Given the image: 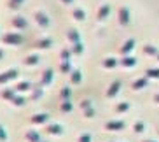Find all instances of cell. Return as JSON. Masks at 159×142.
<instances>
[{
  "instance_id": "22",
  "label": "cell",
  "mask_w": 159,
  "mask_h": 142,
  "mask_svg": "<svg viewBox=\"0 0 159 142\" xmlns=\"http://www.w3.org/2000/svg\"><path fill=\"white\" fill-rule=\"evenodd\" d=\"M60 56H61V62H70V49H61L60 53Z\"/></svg>"
},
{
  "instance_id": "19",
  "label": "cell",
  "mask_w": 159,
  "mask_h": 142,
  "mask_svg": "<svg viewBox=\"0 0 159 142\" xmlns=\"http://www.w3.org/2000/svg\"><path fill=\"white\" fill-rule=\"evenodd\" d=\"M72 16H74V18L77 19V21H82V19L86 18V12H84V9H79V7H77V9H74Z\"/></svg>"
},
{
  "instance_id": "30",
  "label": "cell",
  "mask_w": 159,
  "mask_h": 142,
  "mask_svg": "<svg viewBox=\"0 0 159 142\" xmlns=\"http://www.w3.org/2000/svg\"><path fill=\"white\" fill-rule=\"evenodd\" d=\"M147 54H156L157 53V49H156V46H145V49H143Z\"/></svg>"
},
{
  "instance_id": "31",
  "label": "cell",
  "mask_w": 159,
  "mask_h": 142,
  "mask_svg": "<svg viewBox=\"0 0 159 142\" xmlns=\"http://www.w3.org/2000/svg\"><path fill=\"white\" fill-rule=\"evenodd\" d=\"M145 83H147L145 79H138V81H135V83H133V88H135V90H136V88H143Z\"/></svg>"
},
{
  "instance_id": "33",
  "label": "cell",
  "mask_w": 159,
  "mask_h": 142,
  "mask_svg": "<svg viewBox=\"0 0 159 142\" xmlns=\"http://www.w3.org/2000/svg\"><path fill=\"white\" fill-rule=\"evenodd\" d=\"M103 65H105V67H114V65H116V60H114V58H107V60L103 62Z\"/></svg>"
},
{
  "instance_id": "2",
  "label": "cell",
  "mask_w": 159,
  "mask_h": 142,
  "mask_svg": "<svg viewBox=\"0 0 159 142\" xmlns=\"http://www.w3.org/2000/svg\"><path fill=\"white\" fill-rule=\"evenodd\" d=\"M33 19H35V23H37L40 28H47V26L51 25V19H49V16H47L44 11H37V12H33Z\"/></svg>"
},
{
  "instance_id": "14",
  "label": "cell",
  "mask_w": 159,
  "mask_h": 142,
  "mask_svg": "<svg viewBox=\"0 0 159 142\" xmlns=\"http://www.w3.org/2000/svg\"><path fill=\"white\" fill-rule=\"evenodd\" d=\"M108 12H110V5L103 4L102 7H100V11H98V19H100V21H103V19L108 16Z\"/></svg>"
},
{
  "instance_id": "5",
  "label": "cell",
  "mask_w": 159,
  "mask_h": 142,
  "mask_svg": "<svg viewBox=\"0 0 159 142\" xmlns=\"http://www.w3.org/2000/svg\"><path fill=\"white\" fill-rule=\"evenodd\" d=\"M52 83V69H46L42 72V77H40V84L42 86H47Z\"/></svg>"
},
{
  "instance_id": "13",
  "label": "cell",
  "mask_w": 159,
  "mask_h": 142,
  "mask_svg": "<svg viewBox=\"0 0 159 142\" xmlns=\"http://www.w3.org/2000/svg\"><path fill=\"white\" fill-rule=\"evenodd\" d=\"M14 90L18 91V93H25V91L32 90V84H30L28 81H21V83H18V84L14 86Z\"/></svg>"
},
{
  "instance_id": "7",
  "label": "cell",
  "mask_w": 159,
  "mask_h": 142,
  "mask_svg": "<svg viewBox=\"0 0 159 142\" xmlns=\"http://www.w3.org/2000/svg\"><path fill=\"white\" fill-rule=\"evenodd\" d=\"M16 93H18V91H16L14 88H4V90L0 91V97L4 100H7V102H11V100L16 97Z\"/></svg>"
},
{
  "instance_id": "10",
  "label": "cell",
  "mask_w": 159,
  "mask_h": 142,
  "mask_svg": "<svg viewBox=\"0 0 159 142\" xmlns=\"http://www.w3.org/2000/svg\"><path fill=\"white\" fill-rule=\"evenodd\" d=\"M39 62H40L39 54H28V56H25V60H23V63L26 67H35V65H39Z\"/></svg>"
},
{
  "instance_id": "3",
  "label": "cell",
  "mask_w": 159,
  "mask_h": 142,
  "mask_svg": "<svg viewBox=\"0 0 159 142\" xmlns=\"http://www.w3.org/2000/svg\"><path fill=\"white\" fill-rule=\"evenodd\" d=\"M19 72L16 70V69H7V70L0 72V84H7V83H11V81H14L16 77H18Z\"/></svg>"
},
{
  "instance_id": "35",
  "label": "cell",
  "mask_w": 159,
  "mask_h": 142,
  "mask_svg": "<svg viewBox=\"0 0 159 142\" xmlns=\"http://www.w3.org/2000/svg\"><path fill=\"white\" fill-rule=\"evenodd\" d=\"M4 58V49H0V60Z\"/></svg>"
},
{
  "instance_id": "36",
  "label": "cell",
  "mask_w": 159,
  "mask_h": 142,
  "mask_svg": "<svg viewBox=\"0 0 159 142\" xmlns=\"http://www.w3.org/2000/svg\"><path fill=\"white\" fill-rule=\"evenodd\" d=\"M40 142H46V140H40Z\"/></svg>"
},
{
  "instance_id": "25",
  "label": "cell",
  "mask_w": 159,
  "mask_h": 142,
  "mask_svg": "<svg viewBox=\"0 0 159 142\" xmlns=\"http://www.w3.org/2000/svg\"><path fill=\"white\" fill-rule=\"evenodd\" d=\"M61 111H63V112H70V111H72L70 100H63V102H61Z\"/></svg>"
},
{
  "instance_id": "27",
  "label": "cell",
  "mask_w": 159,
  "mask_h": 142,
  "mask_svg": "<svg viewBox=\"0 0 159 142\" xmlns=\"http://www.w3.org/2000/svg\"><path fill=\"white\" fill-rule=\"evenodd\" d=\"M119 86H121V83L119 81H116V83H112V86H110V90H108V95L112 97V95L117 93V90H119Z\"/></svg>"
},
{
  "instance_id": "28",
  "label": "cell",
  "mask_w": 159,
  "mask_h": 142,
  "mask_svg": "<svg viewBox=\"0 0 159 142\" xmlns=\"http://www.w3.org/2000/svg\"><path fill=\"white\" fill-rule=\"evenodd\" d=\"M7 140V130H5L4 125H0V142H5Z\"/></svg>"
},
{
  "instance_id": "4",
  "label": "cell",
  "mask_w": 159,
  "mask_h": 142,
  "mask_svg": "<svg viewBox=\"0 0 159 142\" xmlns=\"http://www.w3.org/2000/svg\"><path fill=\"white\" fill-rule=\"evenodd\" d=\"M11 26L14 30H25L28 26V21H26L25 16H14V18L11 19Z\"/></svg>"
},
{
  "instance_id": "17",
  "label": "cell",
  "mask_w": 159,
  "mask_h": 142,
  "mask_svg": "<svg viewBox=\"0 0 159 142\" xmlns=\"http://www.w3.org/2000/svg\"><path fill=\"white\" fill-rule=\"evenodd\" d=\"M30 91H32V93H30V100H39L44 95L42 88H39V86H37V88H32Z\"/></svg>"
},
{
  "instance_id": "24",
  "label": "cell",
  "mask_w": 159,
  "mask_h": 142,
  "mask_svg": "<svg viewBox=\"0 0 159 142\" xmlns=\"http://www.w3.org/2000/svg\"><path fill=\"white\" fill-rule=\"evenodd\" d=\"M70 93H72V91H70V88H66V86H65V88H61L60 97H61L63 100H68V98H70Z\"/></svg>"
},
{
  "instance_id": "11",
  "label": "cell",
  "mask_w": 159,
  "mask_h": 142,
  "mask_svg": "<svg viewBox=\"0 0 159 142\" xmlns=\"http://www.w3.org/2000/svg\"><path fill=\"white\" fill-rule=\"evenodd\" d=\"M66 39L70 40L72 44H75V42H80V35H79V32L75 28H70L68 32H66Z\"/></svg>"
},
{
  "instance_id": "15",
  "label": "cell",
  "mask_w": 159,
  "mask_h": 142,
  "mask_svg": "<svg viewBox=\"0 0 159 142\" xmlns=\"http://www.w3.org/2000/svg\"><path fill=\"white\" fill-rule=\"evenodd\" d=\"M11 104L14 105V107H23V105L26 104V98H25L23 95H16L14 98L11 100Z\"/></svg>"
},
{
  "instance_id": "1",
  "label": "cell",
  "mask_w": 159,
  "mask_h": 142,
  "mask_svg": "<svg viewBox=\"0 0 159 142\" xmlns=\"http://www.w3.org/2000/svg\"><path fill=\"white\" fill-rule=\"evenodd\" d=\"M2 42L7 44V46H19L23 42V37L18 32H7L5 35H2Z\"/></svg>"
},
{
  "instance_id": "20",
  "label": "cell",
  "mask_w": 159,
  "mask_h": 142,
  "mask_svg": "<svg viewBox=\"0 0 159 142\" xmlns=\"http://www.w3.org/2000/svg\"><path fill=\"white\" fill-rule=\"evenodd\" d=\"M60 70L63 72V74H72V65H70V62H61Z\"/></svg>"
},
{
  "instance_id": "23",
  "label": "cell",
  "mask_w": 159,
  "mask_h": 142,
  "mask_svg": "<svg viewBox=\"0 0 159 142\" xmlns=\"http://www.w3.org/2000/svg\"><path fill=\"white\" fill-rule=\"evenodd\" d=\"M70 79H72V83H74V84H77V83H80L82 76H80L79 70H74V72H72V76H70Z\"/></svg>"
},
{
  "instance_id": "6",
  "label": "cell",
  "mask_w": 159,
  "mask_h": 142,
  "mask_svg": "<svg viewBox=\"0 0 159 142\" xmlns=\"http://www.w3.org/2000/svg\"><path fill=\"white\" fill-rule=\"evenodd\" d=\"M119 23L121 25L129 23V11H128V7H119Z\"/></svg>"
},
{
  "instance_id": "32",
  "label": "cell",
  "mask_w": 159,
  "mask_h": 142,
  "mask_svg": "<svg viewBox=\"0 0 159 142\" xmlns=\"http://www.w3.org/2000/svg\"><path fill=\"white\" fill-rule=\"evenodd\" d=\"M147 76L149 77H159V70L157 69H149V70H147Z\"/></svg>"
},
{
  "instance_id": "18",
  "label": "cell",
  "mask_w": 159,
  "mask_h": 142,
  "mask_svg": "<svg viewBox=\"0 0 159 142\" xmlns=\"http://www.w3.org/2000/svg\"><path fill=\"white\" fill-rule=\"evenodd\" d=\"M23 4H25V0H9V2H7V7H9L11 11H18Z\"/></svg>"
},
{
  "instance_id": "8",
  "label": "cell",
  "mask_w": 159,
  "mask_h": 142,
  "mask_svg": "<svg viewBox=\"0 0 159 142\" xmlns=\"http://www.w3.org/2000/svg\"><path fill=\"white\" fill-rule=\"evenodd\" d=\"M47 119H49V116L46 112H40V114H33L32 118H30V121L33 125H42V123H46Z\"/></svg>"
},
{
  "instance_id": "34",
  "label": "cell",
  "mask_w": 159,
  "mask_h": 142,
  "mask_svg": "<svg viewBox=\"0 0 159 142\" xmlns=\"http://www.w3.org/2000/svg\"><path fill=\"white\" fill-rule=\"evenodd\" d=\"M61 4H65V5H72V4H74V0H61Z\"/></svg>"
},
{
  "instance_id": "9",
  "label": "cell",
  "mask_w": 159,
  "mask_h": 142,
  "mask_svg": "<svg viewBox=\"0 0 159 142\" xmlns=\"http://www.w3.org/2000/svg\"><path fill=\"white\" fill-rule=\"evenodd\" d=\"M52 46V40L49 37H44V39H39L37 42H35V47L37 49H49Z\"/></svg>"
},
{
  "instance_id": "26",
  "label": "cell",
  "mask_w": 159,
  "mask_h": 142,
  "mask_svg": "<svg viewBox=\"0 0 159 142\" xmlns=\"http://www.w3.org/2000/svg\"><path fill=\"white\" fill-rule=\"evenodd\" d=\"M72 51H74L75 54H80V53L84 51V46H82V42H75L74 47H72Z\"/></svg>"
},
{
  "instance_id": "29",
  "label": "cell",
  "mask_w": 159,
  "mask_h": 142,
  "mask_svg": "<svg viewBox=\"0 0 159 142\" xmlns=\"http://www.w3.org/2000/svg\"><path fill=\"white\" fill-rule=\"evenodd\" d=\"M121 63L124 67H131V65H135V63H136V60H135V58H124V60H121Z\"/></svg>"
},
{
  "instance_id": "21",
  "label": "cell",
  "mask_w": 159,
  "mask_h": 142,
  "mask_svg": "<svg viewBox=\"0 0 159 142\" xmlns=\"http://www.w3.org/2000/svg\"><path fill=\"white\" fill-rule=\"evenodd\" d=\"M133 46H135V40H133V39H129V40H126V42H124V46H122L121 51L122 53H128V51H131V49H133Z\"/></svg>"
},
{
  "instance_id": "12",
  "label": "cell",
  "mask_w": 159,
  "mask_h": 142,
  "mask_svg": "<svg viewBox=\"0 0 159 142\" xmlns=\"http://www.w3.org/2000/svg\"><path fill=\"white\" fill-rule=\"evenodd\" d=\"M25 139L28 142H40V133L35 132V130H28V132L25 133Z\"/></svg>"
},
{
  "instance_id": "37",
  "label": "cell",
  "mask_w": 159,
  "mask_h": 142,
  "mask_svg": "<svg viewBox=\"0 0 159 142\" xmlns=\"http://www.w3.org/2000/svg\"><path fill=\"white\" fill-rule=\"evenodd\" d=\"M0 39H2V35H0Z\"/></svg>"
},
{
  "instance_id": "16",
  "label": "cell",
  "mask_w": 159,
  "mask_h": 142,
  "mask_svg": "<svg viewBox=\"0 0 159 142\" xmlns=\"http://www.w3.org/2000/svg\"><path fill=\"white\" fill-rule=\"evenodd\" d=\"M46 130H47V133H51V135H61V126H60V125H56V123L49 125Z\"/></svg>"
}]
</instances>
